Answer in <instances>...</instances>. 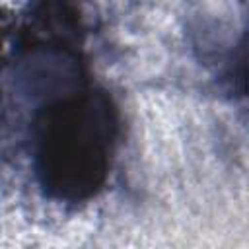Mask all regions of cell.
Segmentation results:
<instances>
[{
	"label": "cell",
	"mask_w": 249,
	"mask_h": 249,
	"mask_svg": "<svg viewBox=\"0 0 249 249\" xmlns=\"http://www.w3.org/2000/svg\"><path fill=\"white\" fill-rule=\"evenodd\" d=\"M119 117L101 89L72 91L45 105L33 121V161L43 191L60 202L95 196L107 181Z\"/></svg>",
	"instance_id": "6da1fadb"
}]
</instances>
